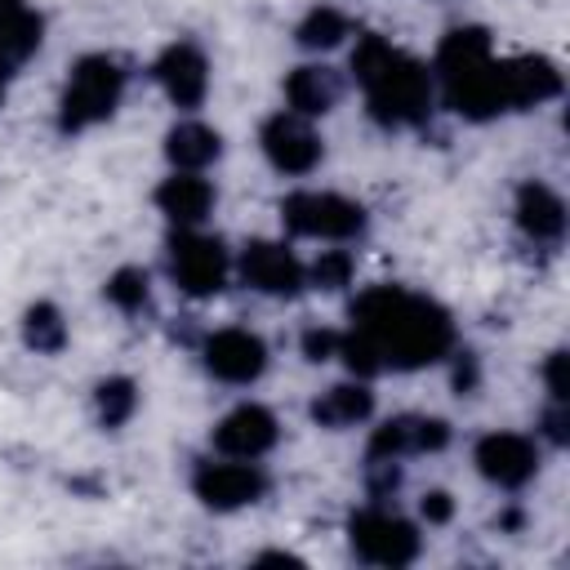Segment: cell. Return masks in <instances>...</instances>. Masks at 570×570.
<instances>
[{
    "instance_id": "6da1fadb",
    "label": "cell",
    "mask_w": 570,
    "mask_h": 570,
    "mask_svg": "<svg viewBox=\"0 0 570 570\" xmlns=\"http://www.w3.org/2000/svg\"><path fill=\"white\" fill-rule=\"evenodd\" d=\"M352 334H361L383 370H423L454 352L450 312L405 285H370L347 307Z\"/></svg>"
},
{
    "instance_id": "7a4b0ae2",
    "label": "cell",
    "mask_w": 570,
    "mask_h": 570,
    "mask_svg": "<svg viewBox=\"0 0 570 570\" xmlns=\"http://www.w3.org/2000/svg\"><path fill=\"white\" fill-rule=\"evenodd\" d=\"M352 76L365 94V111L374 125L383 129H414V125H428L432 116V71L387 45L383 36L365 31L352 49Z\"/></svg>"
},
{
    "instance_id": "3957f363",
    "label": "cell",
    "mask_w": 570,
    "mask_h": 570,
    "mask_svg": "<svg viewBox=\"0 0 570 570\" xmlns=\"http://www.w3.org/2000/svg\"><path fill=\"white\" fill-rule=\"evenodd\" d=\"M432 76L441 80V98L454 116L463 120H494L499 111H508L503 102V71L499 58L490 49V31L485 27H450L436 45V62Z\"/></svg>"
},
{
    "instance_id": "277c9868",
    "label": "cell",
    "mask_w": 570,
    "mask_h": 570,
    "mask_svg": "<svg viewBox=\"0 0 570 570\" xmlns=\"http://www.w3.org/2000/svg\"><path fill=\"white\" fill-rule=\"evenodd\" d=\"M125 85H129L125 58H116V53H85L71 67L67 85H62V98H58V134H85V129L102 125L120 107Z\"/></svg>"
},
{
    "instance_id": "5b68a950",
    "label": "cell",
    "mask_w": 570,
    "mask_h": 570,
    "mask_svg": "<svg viewBox=\"0 0 570 570\" xmlns=\"http://www.w3.org/2000/svg\"><path fill=\"white\" fill-rule=\"evenodd\" d=\"M347 543L365 566H387V570H401L423 552L419 525L405 521L401 512H387L383 503L347 517Z\"/></svg>"
},
{
    "instance_id": "8992f818",
    "label": "cell",
    "mask_w": 570,
    "mask_h": 570,
    "mask_svg": "<svg viewBox=\"0 0 570 570\" xmlns=\"http://www.w3.org/2000/svg\"><path fill=\"white\" fill-rule=\"evenodd\" d=\"M165 267L169 281L187 294V298H214L227 285V245L218 236H205L196 227H178L165 240Z\"/></svg>"
},
{
    "instance_id": "52a82bcc",
    "label": "cell",
    "mask_w": 570,
    "mask_h": 570,
    "mask_svg": "<svg viewBox=\"0 0 570 570\" xmlns=\"http://www.w3.org/2000/svg\"><path fill=\"white\" fill-rule=\"evenodd\" d=\"M281 223L289 236L356 240L365 232V205H356L338 191H289L281 200Z\"/></svg>"
},
{
    "instance_id": "ba28073f",
    "label": "cell",
    "mask_w": 570,
    "mask_h": 570,
    "mask_svg": "<svg viewBox=\"0 0 570 570\" xmlns=\"http://www.w3.org/2000/svg\"><path fill=\"white\" fill-rule=\"evenodd\" d=\"M236 267H240V281H245L249 289L267 294V298H294V294H303V285H307V267H303L298 254H294L289 245H281V240H245Z\"/></svg>"
},
{
    "instance_id": "9c48e42d",
    "label": "cell",
    "mask_w": 570,
    "mask_h": 570,
    "mask_svg": "<svg viewBox=\"0 0 570 570\" xmlns=\"http://www.w3.org/2000/svg\"><path fill=\"white\" fill-rule=\"evenodd\" d=\"M258 147L272 160V169H281V174H312L325 156L321 134L307 125V116H294V111L267 116L258 129Z\"/></svg>"
},
{
    "instance_id": "30bf717a",
    "label": "cell",
    "mask_w": 570,
    "mask_h": 570,
    "mask_svg": "<svg viewBox=\"0 0 570 570\" xmlns=\"http://www.w3.org/2000/svg\"><path fill=\"white\" fill-rule=\"evenodd\" d=\"M267 485L272 481L258 463H196L191 472V494L214 512L249 508L267 494Z\"/></svg>"
},
{
    "instance_id": "8fae6325",
    "label": "cell",
    "mask_w": 570,
    "mask_h": 570,
    "mask_svg": "<svg viewBox=\"0 0 570 570\" xmlns=\"http://www.w3.org/2000/svg\"><path fill=\"white\" fill-rule=\"evenodd\" d=\"M151 76L156 85L165 89V98L178 107V111H196L209 94V58L196 40H174L160 49V58L151 62Z\"/></svg>"
},
{
    "instance_id": "7c38bea8",
    "label": "cell",
    "mask_w": 570,
    "mask_h": 570,
    "mask_svg": "<svg viewBox=\"0 0 570 570\" xmlns=\"http://www.w3.org/2000/svg\"><path fill=\"white\" fill-rule=\"evenodd\" d=\"M472 463H476V472H481L490 485H499V490H521V485H530L534 472H539V450H534V441L521 436V432H485V436L476 441V450H472Z\"/></svg>"
},
{
    "instance_id": "4fadbf2b",
    "label": "cell",
    "mask_w": 570,
    "mask_h": 570,
    "mask_svg": "<svg viewBox=\"0 0 570 570\" xmlns=\"http://www.w3.org/2000/svg\"><path fill=\"white\" fill-rule=\"evenodd\" d=\"M200 352H205V370L218 383H232V387H245L267 370V343L254 330H240V325L214 330Z\"/></svg>"
},
{
    "instance_id": "5bb4252c",
    "label": "cell",
    "mask_w": 570,
    "mask_h": 570,
    "mask_svg": "<svg viewBox=\"0 0 570 570\" xmlns=\"http://www.w3.org/2000/svg\"><path fill=\"white\" fill-rule=\"evenodd\" d=\"M209 441H214V450L227 454V459H263V454L281 441V423H276V414H272L267 405L245 401V405L227 410V414L214 423Z\"/></svg>"
},
{
    "instance_id": "9a60e30c",
    "label": "cell",
    "mask_w": 570,
    "mask_h": 570,
    "mask_svg": "<svg viewBox=\"0 0 570 570\" xmlns=\"http://www.w3.org/2000/svg\"><path fill=\"white\" fill-rule=\"evenodd\" d=\"M450 445V423L432 414H392L374 428L365 459H405V454H436Z\"/></svg>"
},
{
    "instance_id": "2e32d148",
    "label": "cell",
    "mask_w": 570,
    "mask_h": 570,
    "mask_svg": "<svg viewBox=\"0 0 570 570\" xmlns=\"http://www.w3.org/2000/svg\"><path fill=\"white\" fill-rule=\"evenodd\" d=\"M499 71H503V102L508 111H525V107H539L548 98L561 94V67L543 53H517V58H499Z\"/></svg>"
},
{
    "instance_id": "e0dca14e",
    "label": "cell",
    "mask_w": 570,
    "mask_h": 570,
    "mask_svg": "<svg viewBox=\"0 0 570 570\" xmlns=\"http://www.w3.org/2000/svg\"><path fill=\"white\" fill-rule=\"evenodd\" d=\"M512 214H517L521 236L534 240V245H557L566 236V200L548 183H539V178H530V183L517 187Z\"/></svg>"
},
{
    "instance_id": "ac0fdd59",
    "label": "cell",
    "mask_w": 570,
    "mask_h": 570,
    "mask_svg": "<svg viewBox=\"0 0 570 570\" xmlns=\"http://www.w3.org/2000/svg\"><path fill=\"white\" fill-rule=\"evenodd\" d=\"M338 98H343V76L325 62H303L285 76V102L294 116H307V120L325 116L338 107Z\"/></svg>"
},
{
    "instance_id": "d6986e66",
    "label": "cell",
    "mask_w": 570,
    "mask_h": 570,
    "mask_svg": "<svg viewBox=\"0 0 570 570\" xmlns=\"http://www.w3.org/2000/svg\"><path fill=\"white\" fill-rule=\"evenodd\" d=\"M40 40H45V18L36 9L18 4V9L0 13V98H4L9 80L22 71V62L40 49Z\"/></svg>"
},
{
    "instance_id": "ffe728a7",
    "label": "cell",
    "mask_w": 570,
    "mask_h": 570,
    "mask_svg": "<svg viewBox=\"0 0 570 570\" xmlns=\"http://www.w3.org/2000/svg\"><path fill=\"white\" fill-rule=\"evenodd\" d=\"M156 209H160L174 227H196V223H205L209 209H214V187H209V178L178 169L174 178H165V183L156 187Z\"/></svg>"
},
{
    "instance_id": "44dd1931",
    "label": "cell",
    "mask_w": 570,
    "mask_h": 570,
    "mask_svg": "<svg viewBox=\"0 0 570 570\" xmlns=\"http://www.w3.org/2000/svg\"><path fill=\"white\" fill-rule=\"evenodd\" d=\"M307 414H312L316 428H330V432L356 428V423H365V419L374 414V392L365 387V379H356V383H334V387H325V392L307 405Z\"/></svg>"
},
{
    "instance_id": "7402d4cb",
    "label": "cell",
    "mask_w": 570,
    "mask_h": 570,
    "mask_svg": "<svg viewBox=\"0 0 570 570\" xmlns=\"http://www.w3.org/2000/svg\"><path fill=\"white\" fill-rule=\"evenodd\" d=\"M165 156L174 169H187V174H200L205 165H214L223 156V138L218 129H209L205 120H178L169 134H165Z\"/></svg>"
},
{
    "instance_id": "603a6c76",
    "label": "cell",
    "mask_w": 570,
    "mask_h": 570,
    "mask_svg": "<svg viewBox=\"0 0 570 570\" xmlns=\"http://www.w3.org/2000/svg\"><path fill=\"white\" fill-rule=\"evenodd\" d=\"M22 343L36 352V356H58L67 347V321L58 312V303L40 298L22 312Z\"/></svg>"
},
{
    "instance_id": "cb8c5ba5",
    "label": "cell",
    "mask_w": 570,
    "mask_h": 570,
    "mask_svg": "<svg viewBox=\"0 0 570 570\" xmlns=\"http://www.w3.org/2000/svg\"><path fill=\"white\" fill-rule=\"evenodd\" d=\"M352 36V18L343 13V9H334V4H316V9H307L303 13V22L294 27V40L303 45V49H334V45H343Z\"/></svg>"
},
{
    "instance_id": "d4e9b609",
    "label": "cell",
    "mask_w": 570,
    "mask_h": 570,
    "mask_svg": "<svg viewBox=\"0 0 570 570\" xmlns=\"http://www.w3.org/2000/svg\"><path fill=\"white\" fill-rule=\"evenodd\" d=\"M94 410H98V423L102 428H125L138 410V383L129 374H111L94 387Z\"/></svg>"
},
{
    "instance_id": "484cf974",
    "label": "cell",
    "mask_w": 570,
    "mask_h": 570,
    "mask_svg": "<svg viewBox=\"0 0 570 570\" xmlns=\"http://www.w3.org/2000/svg\"><path fill=\"white\" fill-rule=\"evenodd\" d=\"M102 294H107V303L120 307L125 316H138V312L151 307V276H147L142 267H116V272L107 276V285H102Z\"/></svg>"
},
{
    "instance_id": "4316f807",
    "label": "cell",
    "mask_w": 570,
    "mask_h": 570,
    "mask_svg": "<svg viewBox=\"0 0 570 570\" xmlns=\"http://www.w3.org/2000/svg\"><path fill=\"white\" fill-rule=\"evenodd\" d=\"M352 276H356V258H352L347 249H321V254L312 258V267H307V285H316V289H325V294L352 285Z\"/></svg>"
},
{
    "instance_id": "83f0119b",
    "label": "cell",
    "mask_w": 570,
    "mask_h": 570,
    "mask_svg": "<svg viewBox=\"0 0 570 570\" xmlns=\"http://www.w3.org/2000/svg\"><path fill=\"white\" fill-rule=\"evenodd\" d=\"M338 330H325V325H312V330H303V338H298V347H303V356L312 361V365H321V361H330V356H338Z\"/></svg>"
},
{
    "instance_id": "f1b7e54d",
    "label": "cell",
    "mask_w": 570,
    "mask_h": 570,
    "mask_svg": "<svg viewBox=\"0 0 570 570\" xmlns=\"http://www.w3.org/2000/svg\"><path fill=\"white\" fill-rule=\"evenodd\" d=\"M450 383H454V392L459 396H472L476 387H481V365H476V352H454V374H450Z\"/></svg>"
},
{
    "instance_id": "f546056e",
    "label": "cell",
    "mask_w": 570,
    "mask_h": 570,
    "mask_svg": "<svg viewBox=\"0 0 570 570\" xmlns=\"http://www.w3.org/2000/svg\"><path fill=\"white\" fill-rule=\"evenodd\" d=\"M566 347H557V352H548V361H543V383H548V396L552 401H570V379H566Z\"/></svg>"
},
{
    "instance_id": "4dcf8cb0",
    "label": "cell",
    "mask_w": 570,
    "mask_h": 570,
    "mask_svg": "<svg viewBox=\"0 0 570 570\" xmlns=\"http://www.w3.org/2000/svg\"><path fill=\"white\" fill-rule=\"evenodd\" d=\"M539 432H543L552 445H566V441H570V405H566V401H552V405L539 414Z\"/></svg>"
},
{
    "instance_id": "1f68e13d",
    "label": "cell",
    "mask_w": 570,
    "mask_h": 570,
    "mask_svg": "<svg viewBox=\"0 0 570 570\" xmlns=\"http://www.w3.org/2000/svg\"><path fill=\"white\" fill-rule=\"evenodd\" d=\"M419 517H423L428 525H445V521L454 517V499H450L445 490H428V494L419 499Z\"/></svg>"
},
{
    "instance_id": "d6a6232c",
    "label": "cell",
    "mask_w": 570,
    "mask_h": 570,
    "mask_svg": "<svg viewBox=\"0 0 570 570\" xmlns=\"http://www.w3.org/2000/svg\"><path fill=\"white\" fill-rule=\"evenodd\" d=\"M254 566H303V557H294V552H258Z\"/></svg>"
},
{
    "instance_id": "836d02e7",
    "label": "cell",
    "mask_w": 570,
    "mask_h": 570,
    "mask_svg": "<svg viewBox=\"0 0 570 570\" xmlns=\"http://www.w3.org/2000/svg\"><path fill=\"white\" fill-rule=\"evenodd\" d=\"M499 525H503V530H517V525H521V512H503Z\"/></svg>"
},
{
    "instance_id": "e575fe53",
    "label": "cell",
    "mask_w": 570,
    "mask_h": 570,
    "mask_svg": "<svg viewBox=\"0 0 570 570\" xmlns=\"http://www.w3.org/2000/svg\"><path fill=\"white\" fill-rule=\"evenodd\" d=\"M22 0H0V13H9V9H18Z\"/></svg>"
}]
</instances>
